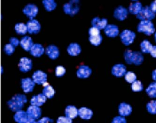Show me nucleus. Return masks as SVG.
<instances>
[{
  "label": "nucleus",
  "mask_w": 156,
  "mask_h": 123,
  "mask_svg": "<svg viewBox=\"0 0 156 123\" xmlns=\"http://www.w3.org/2000/svg\"><path fill=\"white\" fill-rule=\"evenodd\" d=\"M27 102V98L26 95L18 94L12 97L8 102V105L11 111L16 112L21 110Z\"/></svg>",
  "instance_id": "obj_1"
},
{
  "label": "nucleus",
  "mask_w": 156,
  "mask_h": 123,
  "mask_svg": "<svg viewBox=\"0 0 156 123\" xmlns=\"http://www.w3.org/2000/svg\"><path fill=\"white\" fill-rule=\"evenodd\" d=\"M80 0H70L63 5L64 13L73 16L77 14L80 10Z\"/></svg>",
  "instance_id": "obj_2"
},
{
  "label": "nucleus",
  "mask_w": 156,
  "mask_h": 123,
  "mask_svg": "<svg viewBox=\"0 0 156 123\" xmlns=\"http://www.w3.org/2000/svg\"><path fill=\"white\" fill-rule=\"evenodd\" d=\"M137 29L139 32L144 33L147 35H151L155 32L154 24L151 21H142Z\"/></svg>",
  "instance_id": "obj_3"
},
{
  "label": "nucleus",
  "mask_w": 156,
  "mask_h": 123,
  "mask_svg": "<svg viewBox=\"0 0 156 123\" xmlns=\"http://www.w3.org/2000/svg\"><path fill=\"white\" fill-rule=\"evenodd\" d=\"M156 16L155 13L150 7L146 6L142 8L139 13L137 15L136 18L142 21H151Z\"/></svg>",
  "instance_id": "obj_4"
},
{
  "label": "nucleus",
  "mask_w": 156,
  "mask_h": 123,
  "mask_svg": "<svg viewBox=\"0 0 156 123\" xmlns=\"http://www.w3.org/2000/svg\"><path fill=\"white\" fill-rule=\"evenodd\" d=\"M121 41L126 46H129L134 42L136 38V34L131 30L126 29L121 33L120 35Z\"/></svg>",
  "instance_id": "obj_5"
},
{
  "label": "nucleus",
  "mask_w": 156,
  "mask_h": 123,
  "mask_svg": "<svg viewBox=\"0 0 156 123\" xmlns=\"http://www.w3.org/2000/svg\"><path fill=\"white\" fill-rule=\"evenodd\" d=\"M23 12L30 19H34V18L38 15L39 13V8L35 4L30 3L23 8Z\"/></svg>",
  "instance_id": "obj_6"
},
{
  "label": "nucleus",
  "mask_w": 156,
  "mask_h": 123,
  "mask_svg": "<svg viewBox=\"0 0 156 123\" xmlns=\"http://www.w3.org/2000/svg\"><path fill=\"white\" fill-rule=\"evenodd\" d=\"M28 33L30 34H37L41 30V24L40 22L34 19H30L27 23Z\"/></svg>",
  "instance_id": "obj_7"
},
{
  "label": "nucleus",
  "mask_w": 156,
  "mask_h": 123,
  "mask_svg": "<svg viewBox=\"0 0 156 123\" xmlns=\"http://www.w3.org/2000/svg\"><path fill=\"white\" fill-rule=\"evenodd\" d=\"M18 67L20 71L23 72H28L32 70L33 68V62L29 58L23 57L20 60Z\"/></svg>",
  "instance_id": "obj_8"
},
{
  "label": "nucleus",
  "mask_w": 156,
  "mask_h": 123,
  "mask_svg": "<svg viewBox=\"0 0 156 123\" xmlns=\"http://www.w3.org/2000/svg\"><path fill=\"white\" fill-rule=\"evenodd\" d=\"M32 79L35 84L39 85H44L47 82L48 75L43 71L38 70L34 73Z\"/></svg>",
  "instance_id": "obj_9"
},
{
  "label": "nucleus",
  "mask_w": 156,
  "mask_h": 123,
  "mask_svg": "<svg viewBox=\"0 0 156 123\" xmlns=\"http://www.w3.org/2000/svg\"><path fill=\"white\" fill-rule=\"evenodd\" d=\"M27 113L29 118L35 119H39L42 114L41 110L39 106L30 105L28 107L27 111Z\"/></svg>",
  "instance_id": "obj_10"
},
{
  "label": "nucleus",
  "mask_w": 156,
  "mask_h": 123,
  "mask_svg": "<svg viewBox=\"0 0 156 123\" xmlns=\"http://www.w3.org/2000/svg\"><path fill=\"white\" fill-rule=\"evenodd\" d=\"M21 84L22 88L25 93H29L33 91L35 85L33 79L29 78L22 79Z\"/></svg>",
  "instance_id": "obj_11"
},
{
  "label": "nucleus",
  "mask_w": 156,
  "mask_h": 123,
  "mask_svg": "<svg viewBox=\"0 0 156 123\" xmlns=\"http://www.w3.org/2000/svg\"><path fill=\"white\" fill-rule=\"evenodd\" d=\"M45 53L47 56L52 60L57 59L60 55L59 48L55 45H50L45 50Z\"/></svg>",
  "instance_id": "obj_12"
},
{
  "label": "nucleus",
  "mask_w": 156,
  "mask_h": 123,
  "mask_svg": "<svg viewBox=\"0 0 156 123\" xmlns=\"http://www.w3.org/2000/svg\"><path fill=\"white\" fill-rule=\"evenodd\" d=\"M92 70L87 65H81L76 71V75L80 78H87L91 75Z\"/></svg>",
  "instance_id": "obj_13"
},
{
  "label": "nucleus",
  "mask_w": 156,
  "mask_h": 123,
  "mask_svg": "<svg viewBox=\"0 0 156 123\" xmlns=\"http://www.w3.org/2000/svg\"><path fill=\"white\" fill-rule=\"evenodd\" d=\"M127 72L126 67L122 64H117L114 65L112 69V74L118 78L125 76Z\"/></svg>",
  "instance_id": "obj_14"
},
{
  "label": "nucleus",
  "mask_w": 156,
  "mask_h": 123,
  "mask_svg": "<svg viewBox=\"0 0 156 123\" xmlns=\"http://www.w3.org/2000/svg\"><path fill=\"white\" fill-rule=\"evenodd\" d=\"M128 15V10L126 8L123 7L122 6H119L114 11V17L116 19L121 21L126 19Z\"/></svg>",
  "instance_id": "obj_15"
},
{
  "label": "nucleus",
  "mask_w": 156,
  "mask_h": 123,
  "mask_svg": "<svg viewBox=\"0 0 156 123\" xmlns=\"http://www.w3.org/2000/svg\"><path fill=\"white\" fill-rule=\"evenodd\" d=\"M47 99V97L43 93H41L33 96L30 99V103L31 105L40 107L46 103Z\"/></svg>",
  "instance_id": "obj_16"
},
{
  "label": "nucleus",
  "mask_w": 156,
  "mask_h": 123,
  "mask_svg": "<svg viewBox=\"0 0 156 123\" xmlns=\"http://www.w3.org/2000/svg\"><path fill=\"white\" fill-rule=\"evenodd\" d=\"M30 52L32 56L36 58H39L42 56L45 52V49L41 44H34Z\"/></svg>",
  "instance_id": "obj_17"
},
{
  "label": "nucleus",
  "mask_w": 156,
  "mask_h": 123,
  "mask_svg": "<svg viewBox=\"0 0 156 123\" xmlns=\"http://www.w3.org/2000/svg\"><path fill=\"white\" fill-rule=\"evenodd\" d=\"M34 44L33 39L31 37L25 36H23L21 39L20 45L24 51L30 52Z\"/></svg>",
  "instance_id": "obj_18"
},
{
  "label": "nucleus",
  "mask_w": 156,
  "mask_h": 123,
  "mask_svg": "<svg viewBox=\"0 0 156 123\" xmlns=\"http://www.w3.org/2000/svg\"><path fill=\"white\" fill-rule=\"evenodd\" d=\"M82 51L81 46L76 42L71 43L67 48V52L70 56L76 57L81 53Z\"/></svg>",
  "instance_id": "obj_19"
},
{
  "label": "nucleus",
  "mask_w": 156,
  "mask_h": 123,
  "mask_svg": "<svg viewBox=\"0 0 156 123\" xmlns=\"http://www.w3.org/2000/svg\"><path fill=\"white\" fill-rule=\"evenodd\" d=\"M119 113L121 116L126 117L132 113V108L130 105L125 103L120 104L118 107Z\"/></svg>",
  "instance_id": "obj_20"
},
{
  "label": "nucleus",
  "mask_w": 156,
  "mask_h": 123,
  "mask_svg": "<svg viewBox=\"0 0 156 123\" xmlns=\"http://www.w3.org/2000/svg\"><path fill=\"white\" fill-rule=\"evenodd\" d=\"M105 33L109 38H115L119 33L118 27L114 24H109L104 29Z\"/></svg>",
  "instance_id": "obj_21"
},
{
  "label": "nucleus",
  "mask_w": 156,
  "mask_h": 123,
  "mask_svg": "<svg viewBox=\"0 0 156 123\" xmlns=\"http://www.w3.org/2000/svg\"><path fill=\"white\" fill-rule=\"evenodd\" d=\"M93 115V111L90 108L83 107L78 109V116L82 119L89 120L92 117Z\"/></svg>",
  "instance_id": "obj_22"
},
{
  "label": "nucleus",
  "mask_w": 156,
  "mask_h": 123,
  "mask_svg": "<svg viewBox=\"0 0 156 123\" xmlns=\"http://www.w3.org/2000/svg\"><path fill=\"white\" fill-rule=\"evenodd\" d=\"M108 20L105 18L101 19L99 17H95L91 21L92 26L95 27L99 30L105 29L108 25Z\"/></svg>",
  "instance_id": "obj_23"
},
{
  "label": "nucleus",
  "mask_w": 156,
  "mask_h": 123,
  "mask_svg": "<svg viewBox=\"0 0 156 123\" xmlns=\"http://www.w3.org/2000/svg\"><path fill=\"white\" fill-rule=\"evenodd\" d=\"M65 114L68 117L74 119L78 116V109L74 105H68L65 108Z\"/></svg>",
  "instance_id": "obj_24"
},
{
  "label": "nucleus",
  "mask_w": 156,
  "mask_h": 123,
  "mask_svg": "<svg viewBox=\"0 0 156 123\" xmlns=\"http://www.w3.org/2000/svg\"><path fill=\"white\" fill-rule=\"evenodd\" d=\"M28 118L27 111L22 110L16 111L14 116V119L17 123H24Z\"/></svg>",
  "instance_id": "obj_25"
},
{
  "label": "nucleus",
  "mask_w": 156,
  "mask_h": 123,
  "mask_svg": "<svg viewBox=\"0 0 156 123\" xmlns=\"http://www.w3.org/2000/svg\"><path fill=\"white\" fill-rule=\"evenodd\" d=\"M144 58L141 53L138 52H134L132 53L131 62L136 65H139L143 63Z\"/></svg>",
  "instance_id": "obj_26"
},
{
  "label": "nucleus",
  "mask_w": 156,
  "mask_h": 123,
  "mask_svg": "<svg viewBox=\"0 0 156 123\" xmlns=\"http://www.w3.org/2000/svg\"><path fill=\"white\" fill-rule=\"evenodd\" d=\"M42 4L47 11L51 12L57 7V3L55 0H43Z\"/></svg>",
  "instance_id": "obj_27"
},
{
  "label": "nucleus",
  "mask_w": 156,
  "mask_h": 123,
  "mask_svg": "<svg viewBox=\"0 0 156 123\" xmlns=\"http://www.w3.org/2000/svg\"><path fill=\"white\" fill-rule=\"evenodd\" d=\"M15 30L17 34L20 35H24L28 32L27 27V24L23 22H20L16 24Z\"/></svg>",
  "instance_id": "obj_28"
},
{
  "label": "nucleus",
  "mask_w": 156,
  "mask_h": 123,
  "mask_svg": "<svg viewBox=\"0 0 156 123\" xmlns=\"http://www.w3.org/2000/svg\"><path fill=\"white\" fill-rule=\"evenodd\" d=\"M42 93L47 97V98L50 99L55 96V91L52 86L48 85L44 87Z\"/></svg>",
  "instance_id": "obj_29"
},
{
  "label": "nucleus",
  "mask_w": 156,
  "mask_h": 123,
  "mask_svg": "<svg viewBox=\"0 0 156 123\" xmlns=\"http://www.w3.org/2000/svg\"><path fill=\"white\" fill-rule=\"evenodd\" d=\"M142 4L140 2L131 3L129 6V10L131 14L138 15L142 10Z\"/></svg>",
  "instance_id": "obj_30"
},
{
  "label": "nucleus",
  "mask_w": 156,
  "mask_h": 123,
  "mask_svg": "<svg viewBox=\"0 0 156 123\" xmlns=\"http://www.w3.org/2000/svg\"><path fill=\"white\" fill-rule=\"evenodd\" d=\"M153 46L151 42L146 40L142 42L140 45L141 51L144 53H150Z\"/></svg>",
  "instance_id": "obj_31"
},
{
  "label": "nucleus",
  "mask_w": 156,
  "mask_h": 123,
  "mask_svg": "<svg viewBox=\"0 0 156 123\" xmlns=\"http://www.w3.org/2000/svg\"><path fill=\"white\" fill-rule=\"evenodd\" d=\"M103 38L101 34L94 36H90L89 41L92 45L98 46L101 44Z\"/></svg>",
  "instance_id": "obj_32"
},
{
  "label": "nucleus",
  "mask_w": 156,
  "mask_h": 123,
  "mask_svg": "<svg viewBox=\"0 0 156 123\" xmlns=\"http://www.w3.org/2000/svg\"><path fill=\"white\" fill-rule=\"evenodd\" d=\"M148 96L151 98H156V82H153L149 85L146 90Z\"/></svg>",
  "instance_id": "obj_33"
},
{
  "label": "nucleus",
  "mask_w": 156,
  "mask_h": 123,
  "mask_svg": "<svg viewBox=\"0 0 156 123\" xmlns=\"http://www.w3.org/2000/svg\"><path fill=\"white\" fill-rule=\"evenodd\" d=\"M147 111L152 114H156V100H152L147 104L146 106Z\"/></svg>",
  "instance_id": "obj_34"
},
{
  "label": "nucleus",
  "mask_w": 156,
  "mask_h": 123,
  "mask_svg": "<svg viewBox=\"0 0 156 123\" xmlns=\"http://www.w3.org/2000/svg\"><path fill=\"white\" fill-rule=\"evenodd\" d=\"M125 79L126 81L130 84H132L136 80L137 77L134 73L131 71H128L125 75Z\"/></svg>",
  "instance_id": "obj_35"
},
{
  "label": "nucleus",
  "mask_w": 156,
  "mask_h": 123,
  "mask_svg": "<svg viewBox=\"0 0 156 123\" xmlns=\"http://www.w3.org/2000/svg\"><path fill=\"white\" fill-rule=\"evenodd\" d=\"M132 91L135 92H140L143 91V85L142 82L139 80H136L133 82L131 85Z\"/></svg>",
  "instance_id": "obj_36"
},
{
  "label": "nucleus",
  "mask_w": 156,
  "mask_h": 123,
  "mask_svg": "<svg viewBox=\"0 0 156 123\" xmlns=\"http://www.w3.org/2000/svg\"><path fill=\"white\" fill-rule=\"evenodd\" d=\"M66 72V70L62 66H57L55 69V74L57 77H63Z\"/></svg>",
  "instance_id": "obj_37"
},
{
  "label": "nucleus",
  "mask_w": 156,
  "mask_h": 123,
  "mask_svg": "<svg viewBox=\"0 0 156 123\" xmlns=\"http://www.w3.org/2000/svg\"><path fill=\"white\" fill-rule=\"evenodd\" d=\"M15 47L13 45L9 44L5 45L4 47V52L6 54L8 55L9 56L13 54L15 51Z\"/></svg>",
  "instance_id": "obj_38"
},
{
  "label": "nucleus",
  "mask_w": 156,
  "mask_h": 123,
  "mask_svg": "<svg viewBox=\"0 0 156 123\" xmlns=\"http://www.w3.org/2000/svg\"><path fill=\"white\" fill-rule=\"evenodd\" d=\"M133 52L130 50H127L125 52L124 54V57L125 61L126 62L127 64L129 65H131V58H132V55Z\"/></svg>",
  "instance_id": "obj_39"
},
{
  "label": "nucleus",
  "mask_w": 156,
  "mask_h": 123,
  "mask_svg": "<svg viewBox=\"0 0 156 123\" xmlns=\"http://www.w3.org/2000/svg\"><path fill=\"white\" fill-rule=\"evenodd\" d=\"M57 123H72V120L67 116H61L56 121Z\"/></svg>",
  "instance_id": "obj_40"
},
{
  "label": "nucleus",
  "mask_w": 156,
  "mask_h": 123,
  "mask_svg": "<svg viewBox=\"0 0 156 123\" xmlns=\"http://www.w3.org/2000/svg\"><path fill=\"white\" fill-rule=\"evenodd\" d=\"M98 28L92 26L88 30V34L90 36H94L101 34V32Z\"/></svg>",
  "instance_id": "obj_41"
},
{
  "label": "nucleus",
  "mask_w": 156,
  "mask_h": 123,
  "mask_svg": "<svg viewBox=\"0 0 156 123\" xmlns=\"http://www.w3.org/2000/svg\"><path fill=\"white\" fill-rule=\"evenodd\" d=\"M112 123H127V120L122 116H117L113 119Z\"/></svg>",
  "instance_id": "obj_42"
},
{
  "label": "nucleus",
  "mask_w": 156,
  "mask_h": 123,
  "mask_svg": "<svg viewBox=\"0 0 156 123\" xmlns=\"http://www.w3.org/2000/svg\"><path fill=\"white\" fill-rule=\"evenodd\" d=\"M9 42L10 44L13 45L15 47L18 46L20 44V41L19 40L18 38H15V37H12L10 38L9 40Z\"/></svg>",
  "instance_id": "obj_43"
},
{
  "label": "nucleus",
  "mask_w": 156,
  "mask_h": 123,
  "mask_svg": "<svg viewBox=\"0 0 156 123\" xmlns=\"http://www.w3.org/2000/svg\"><path fill=\"white\" fill-rule=\"evenodd\" d=\"M53 122V119L50 118L45 117L37 121V123H52Z\"/></svg>",
  "instance_id": "obj_44"
},
{
  "label": "nucleus",
  "mask_w": 156,
  "mask_h": 123,
  "mask_svg": "<svg viewBox=\"0 0 156 123\" xmlns=\"http://www.w3.org/2000/svg\"><path fill=\"white\" fill-rule=\"evenodd\" d=\"M150 7L151 8V10H152L153 12H154L155 14L156 13V0H155L153 1L152 3L151 4V6Z\"/></svg>",
  "instance_id": "obj_45"
},
{
  "label": "nucleus",
  "mask_w": 156,
  "mask_h": 123,
  "mask_svg": "<svg viewBox=\"0 0 156 123\" xmlns=\"http://www.w3.org/2000/svg\"><path fill=\"white\" fill-rule=\"evenodd\" d=\"M150 54L153 58H156V46H153Z\"/></svg>",
  "instance_id": "obj_46"
},
{
  "label": "nucleus",
  "mask_w": 156,
  "mask_h": 123,
  "mask_svg": "<svg viewBox=\"0 0 156 123\" xmlns=\"http://www.w3.org/2000/svg\"><path fill=\"white\" fill-rule=\"evenodd\" d=\"M37 121H36V120H35V119H32V118H29L24 123H37Z\"/></svg>",
  "instance_id": "obj_47"
},
{
  "label": "nucleus",
  "mask_w": 156,
  "mask_h": 123,
  "mask_svg": "<svg viewBox=\"0 0 156 123\" xmlns=\"http://www.w3.org/2000/svg\"><path fill=\"white\" fill-rule=\"evenodd\" d=\"M152 77L153 79L156 82V69L152 72Z\"/></svg>",
  "instance_id": "obj_48"
},
{
  "label": "nucleus",
  "mask_w": 156,
  "mask_h": 123,
  "mask_svg": "<svg viewBox=\"0 0 156 123\" xmlns=\"http://www.w3.org/2000/svg\"><path fill=\"white\" fill-rule=\"evenodd\" d=\"M154 38H155V42H156V32L155 33V35H154Z\"/></svg>",
  "instance_id": "obj_49"
},
{
  "label": "nucleus",
  "mask_w": 156,
  "mask_h": 123,
  "mask_svg": "<svg viewBox=\"0 0 156 123\" xmlns=\"http://www.w3.org/2000/svg\"><path fill=\"white\" fill-rule=\"evenodd\" d=\"M132 1H138V0H132Z\"/></svg>",
  "instance_id": "obj_50"
}]
</instances>
